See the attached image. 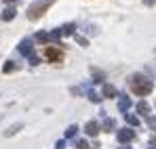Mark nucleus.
I'll return each mask as SVG.
<instances>
[{
	"label": "nucleus",
	"instance_id": "7ed1b4c3",
	"mask_svg": "<svg viewBox=\"0 0 156 149\" xmlns=\"http://www.w3.org/2000/svg\"><path fill=\"white\" fill-rule=\"evenodd\" d=\"M135 139V130L133 128H120L118 130V141L120 143H131Z\"/></svg>",
	"mask_w": 156,
	"mask_h": 149
},
{
	"label": "nucleus",
	"instance_id": "f257e3e1",
	"mask_svg": "<svg viewBox=\"0 0 156 149\" xmlns=\"http://www.w3.org/2000/svg\"><path fill=\"white\" fill-rule=\"evenodd\" d=\"M131 88H133V93H135V95L146 97V95H150V93H152V82H150L148 78H144V76L135 74L133 78H131Z\"/></svg>",
	"mask_w": 156,
	"mask_h": 149
},
{
	"label": "nucleus",
	"instance_id": "dca6fc26",
	"mask_svg": "<svg viewBox=\"0 0 156 149\" xmlns=\"http://www.w3.org/2000/svg\"><path fill=\"white\" fill-rule=\"evenodd\" d=\"M76 134H78V126H76V124L68 126V130H66V137H68V139H74Z\"/></svg>",
	"mask_w": 156,
	"mask_h": 149
},
{
	"label": "nucleus",
	"instance_id": "9d476101",
	"mask_svg": "<svg viewBox=\"0 0 156 149\" xmlns=\"http://www.w3.org/2000/svg\"><path fill=\"white\" fill-rule=\"evenodd\" d=\"M21 128H23V124H13V126H9V128L4 130V137H13V134H17Z\"/></svg>",
	"mask_w": 156,
	"mask_h": 149
},
{
	"label": "nucleus",
	"instance_id": "39448f33",
	"mask_svg": "<svg viewBox=\"0 0 156 149\" xmlns=\"http://www.w3.org/2000/svg\"><path fill=\"white\" fill-rule=\"evenodd\" d=\"M32 50H34V44H32V40H21V42H19V52H21V55H26V57H32V55H34Z\"/></svg>",
	"mask_w": 156,
	"mask_h": 149
},
{
	"label": "nucleus",
	"instance_id": "f03ea898",
	"mask_svg": "<svg viewBox=\"0 0 156 149\" xmlns=\"http://www.w3.org/2000/svg\"><path fill=\"white\" fill-rule=\"evenodd\" d=\"M55 0H36L34 4H30L27 6V19L30 21H38L44 13H47V8L51 6Z\"/></svg>",
	"mask_w": 156,
	"mask_h": 149
},
{
	"label": "nucleus",
	"instance_id": "c85d7f7f",
	"mask_svg": "<svg viewBox=\"0 0 156 149\" xmlns=\"http://www.w3.org/2000/svg\"><path fill=\"white\" fill-rule=\"evenodd\" d=\"M125 149H127V147H125Z\"/></svg>",
	"mask_w": 156,
	"mask_h": 149
},
{
	"label": "nucleus",
	"instance_id": "cd10ccee",
	"mask_svg": "<svg viewBox=\"0 0 156 149\" xmlns=\"http://www.w3.org/2000/svg\"><path fill=\"white\" fill-rule=\"evenodd\" d=\"M150 149H154V147H150Z\"/></svg>",
	"mask_w": 156,
	"mask_h": 149
},
{
	"label": "nucleus",
	"instance_id": "20e7f679",
	"mask_svg": "<svg viewBox=\"0 0 156 149\" xmlns=\"http://www.w3.org/2000/svg\"><path fill=\"white\" fill-rule=\"evenodd\" d=\"M44 57L49 59V61H53V63H59L61 59H63V52L57 49H53V46H49V49L44 50Z\"/></svg>",
	"mask_w": 156,
	"mask_h": 149
},
{
	"label": "nucleus",
	"instance_id": "5701e85b",
	"mask_svg": "<svg viewBox=\"0 0 156 149\" xmlns=\"http://www.w3.org/2000/svg\"><path fill=\"white\" fill-rule=\"evenodd\" d=\"M76 42L80 44V46H89V40H87L84 36H76Z\"/></svg>",
	"mask_w": 156,
	"mask_h": 149
},
{
	"label": "nucleus",
	"instance_id": "9b49d317",
	"mask_svg": "<svg viewBox=\"0 0 156 149\" xmlns=\"http://www.w3.org/2000/svg\"><path fill=\"white\" fill-rule=\"evenodd\" d=\"M137 111H139L141 116H146V118H148V116H150V105H148L146 101H141V103H137Z\"/></svg>",
	"mask_w": 156,
	"mask_h": 149
},
{
	"label": "nucleus",
	"instance_id": "412c9836",
	"mask_svg": "<svg viewBox=\"0 0 156 149\" xmlns=\"http://www.w3.org/2000/svg\"><path fill=\"white\" fill-rule=\"evenodd\" d=\"M61 36H63V34H61V29H53V32H51V40H53V42H57Z\"/></svg>",
	"mask_w": 156,
	"mask_h": 149
},
{
	"label": "nucleus",
	"instance_id": "1a4fd4ad",
	"mask_svg": "<svg viewBox=\"0 0 156 149\" xmlns=\"http://www.w3.org/2000/svg\"><path fill=\"white\" fill-rule=\"evenodd\" d=\"M104 97L112 99V97H118V90L112 86V84H104Z\"/></svg>",
	"mask_w": 156,
	"mask_h": 149
},
{
	"label": "nucleus",
	"instance_id": "6e6552de",
	"mask_svg": "<svg viewBox=\"0 0 156 149\" xmlns=\"http://www.w3.org/2000/svg\"><path fill=\"white\" fill-rule=\"evenodd\" d=\"M15 15H17V11H15L13 6H6V8L2 11V15H0V17H2L4 21H11V19H15Z\"/></svg>",
	"mask_w": 156,
	"mask_h": 149
},
{
	"label": "nucleus",
	"instance_id": "4468645a",
	"mask_svg": "<svg viewBox=\"0 0 156 149\" xmlns=\"http://www.w3.org/2000/svg\"><path fill=\"white\" fill-rule=\"evenodd\" d=\"M91 74H93V82H104V72H99L97 67H91Z\"/></svg>",
	"mask_w": 156,
	"mask_h": 149
},
{
	"label": "nucleus",
	"instance_id": "6ab92c4d",
	"mask_svg": "<svg viewBox=\"0 0 156 149\" xmlns=\"http://www.w3.org/2000/svg\"><path fill=\"white\" fill-rule=\"evenodd\" d=\"M89 99L93 101V103H101V97H99L95 90H89Z\"/></svg>",
	"mask_w": 156,
	"mask_h": 149
},
{
	"label": "nucleus",
	"instance_id": "423d86ee",
	"mask_svg": "<svg viewBox=\"0 0 156 149\" xmlns=\"http://www.w3.org/2000/svg\"><path fill=\"white\" fill-rule=\"evenodd\" d=\"M84 132H87L89 137H97V134H99V124H97L95 120L87 122V126H84Z\"/></svg>",
	"mask_w": 156,
	"mask_h": 149
},
{
	"label": "nucleus",
	"instance_id": "393cba45",
	"mask_svg": "<svg viewBox=\"0 0 156 149\" xmlns=\"http://www.w3.org/2000/svg\"><path fill=\"white\" fill-rule=\"evenodd\" d=\"M144 4H146V6H154L156 0H144Z\"/></svg>",
	"mask_w": 156,
	"mask_h": 149
},
{
	"label": "nucleus",
	"instance_id": "b1692460",
	"mask_svg": "<svg viewBox=\"0 0 156 149\" xmlns=\"http://www.w3.org/2000/svg\"><path fill=\"white\" fill-rule=\"evenodd\" d=\"M38 63H40V59H38L36 55H32V57H30V65H38Z\"/></svg>",
	"mask_w": 156,
	"mask_h": 149
},
{
	"label": "nucleus",
	"instance_id": "a211bd4d",
	"mask_svg": "<svg viewBox=\"0 0 156 149\" xmlns=\"http://www.w3.org/2000/svg\"><path fill=\"white\" fill-rule=\"evenodd\" d=\"M125 120H127L131 126H139V118H137V116H133V113H125Z\"/></svg>",
	"mask_w": 156,
	"mask_h": 149
},
{
	"label": "nucleus",
	"instance_id": "ddd939ff",
	"mask_svg": "<svg viewBox=\"0 0 156 149\" xmlns=\"http://www.w3.org/2000/svg\"><path fill=\"white\" fill-rule=\"evenodd\" d=\"M101 128H104L105 132H112V130L116 128V122H114L112 118H105V120H104V126H101Z\"/></svg>",
	"mask_w": 156,
	"mask_h": 149
},
{
	"label": "nucleus",
	"instance_id": "f3484780",
	"mask_svg": "<svg viewBox=\"0 0 156 149\" xmlns=\"http://www.w3.org/2000/svg\"><path fill=\"white\" fill-rule=\"evenodd\" d=\"M17 69V63H13V61H6L4 63V67H2V72L4 74H11V72H15Z\"/></svg>",
	"mask_w": 156,
	"mask_h": 149
},
{
	"label": "nucleus",
	"instance_id": "4be33fe9",
	"mask_svg": "<svg viewBox=\"0 0 156 149\" xmlns=\"http://www.w3.org/2000/svg\"><path fill=\"white\" fill-rule=\"evenodd\" d=\"M146 122H148V126H150L152 130H156V118H152V116H148V118H146Z\"/></svg>",
	"mask_w": 156,
	"mask_h": 149
},
{
	"label": "nucleus",
	"instance_id": "0eeeda50",
	"mask_svg": "<svg viewBox=\"0 0 156 149\" xmlns=\"http://www.w3.org/2000/svg\"><path fill=\"white\" fill-rule=\"evenodd\" d=\"M129 107H131V99L127 97V95H118V109L120 111H129Z\"/></svg>",
	"mask_w": 156,
	"mask_h": 149
},
{
	"label": "nucleus",
	"instance_id": "bb28decb",
	"mask_svg": "<svg viewBox=\"0 0 156 149\" xmlns=\"http://www.w3.org/2000/svg\"><path fill=\"white\" fill-rule=\"evenodd\" d=\"M4 2H6V4H13V2H15V0H4Z\"/></svg>",
	"mask_w": 156,
	"mask_h": 149
},
{
	"label": "nucleus",
	"instance_id": "a878e982",
	"mask_svg": "<svg viewBox=\"0 0 156 149\" xmlns=\"http://www.w3.org/2000/svg\"><path fill=\"white\" fill-rule=\"evenodd\" d=\"M66 147V143H63V141H57V145H55V149H63Z\"/></svg>",
	"mask_w": 156,
	"mask_h": 149
},
{
	"label": "nucleus",
	"instance_id": "aec40b11",
	"mask_svg": "<svg viewBox=\"0 0 156 149\" xmlns=\"http://www.w3.org/2000/svg\"><path fill=\"white\" fill-rule=\"evenodd\" d=\"M76 147L78 149H91V145H89L84 139H78V141H76Z\"/></svg>",
	"mask_w": 156,
	"mask_h": 149
},
{
	"label": "nucleus",
	"instance_id": "2eb2a0df",
	"mask_svg": "<svg viewBox=\"0 0 156 149\" xmlns=\"http://www.w3.org/2000/svg\"><path fill=\"white\" fill-rule=\"evenodd\" d=\"M34 40H36V42H49V40H51V34H44V32H38V34L34 36Z\"/></svg>",
	"mask_w": 156,
	"mask_h": 149
},
{
	"label": "nucleus",
	"instance_id": "f8f14e48",
	"mask_svg": "<svg viewBox=\"0 0 156 149\" xmlns=\"http://www.w3.org/2000/svg\"><path fill=\"white\" fill-rule=\"evenodd\" d=\"M59 29H61L63 36H72V34L76 32V25H74V23H66L63 27H59Z\"/></svg>",
	"mask_w": 156,
	"mask_h": 149
}]
</instances>
